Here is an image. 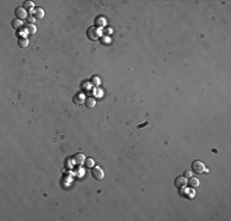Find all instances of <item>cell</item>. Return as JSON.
I'll list each match as a JSON object with an SVG mask.
<instances>
[{"label":"cell","mask_w":231,"mask_h":221,"mask_svg":"<svg viewBox=\"0 0 231 221\" xmlns=\"http://www.w3.org/2000/svg\"><path fill=\"white\" fill-rule=\"evenodd\" d=\"M85 165H86V167H90V168H92L94 166H95V160H94V158H86V161H85Z\"/></svg>","instance_id":"4fadbf2b"},{"label":"cell","mask_w":231,"mask_h":221,"mask_svg":"<svg viewBox=\"0 0 231 221\" xmlns=\"http://www.w3.org/2000/svg\"><path fill=\"white\" fill-rule=\"evenodd\" d=\"M85 106L87 107V108H94L95 106H96V98H94V97H87L86 100H85Z\"/></svg>","instance_id":"9c48e42d"},{"label":"cell","mask_w":231,"mask_h":221,"mask_svg":"<svg viewBox=\"0 0 231 221\" xmlns=\"http://www.w3.org/2000/svg\"><path fill=\"white\" fill-rule=\"evenodd\" d=\"M22 26H24V22L21 21V20H19V19H16V20H14V21H12V27H14L15 30L21 29Z\"/></svg>","instance_id":"30bf717a"},{"label":"cell","mask_w":231,"mask_h":221,"mask_svg":"<svg viewBox=\"0 0 231 221\" xmlns=\"http://www.w3.org/2000/svg\"><path fill=\"white\" fill-rule=\"evenodd\" d=\"M15 15L19 20H24V19H27V10H25L24 8H17L15 10Z\"/></svg>","instance_id":"5b68a950"},{"label":"cell","mask_w":231,"mask_h":221,"mask_svg":"<svg viewBox=\"0 0 231 221\" xmlns=\"http://www.w3.org/2000/svg\"><path fill=\"white\" fill-rule=\"evenodd\" d=\"M26 30L27 31H29L31 34H33L34 32H36L37 31V29H36V26H34V25H32V24H27L26 25Z\"/></svg>","instance_id":"8fae6325"},{"label":"cell","mask_w":231,"mask_h":221,"mask_svg":"<svg viewBox=\"0 0 231 221\" xmlns=\"http://www.w3.org/2000/svg\"><path fill=\"white\" fill-rule=\"evenodd\" d=\"M19 46L21 48H26L27 46H29V41H27V38H21L19 41Z\"/></svg>","instance_id":"7c38bea8"},{"label":"cell","mask_w":231,"mask_h":221,"mask_svg":"<svg viewBox=\"0 0 231 221\" xmlns=\"http://www.w3.org/2000/svg\"><path fill=\"white\" fill-rule=\"evenodd\" d=\"M85 161H86V157L84 154H75L74 155V162L76 165H85Z\"/></svg>","instance_id":"8992f818"},{"label":"cell","mask_w":231,"mask_h":221,"mask_svg":"<svg viewBox=\"0 0 231 221\" xmlns=\"http://www.w3.org/2000/svg\"><path fill=\"white\" fill-rule=\"evenodd\" d=\"M187 183L190 184L191 188H197V187H199V184H200L199 179H198L197 177H191V178L187 181Z\"/></svg>","instance_id":"ba28073f"},{"label":"cell","mask_w":231,"mask_h":221,"mask_svg":"<svg viewBox=\"0 0 231 221\" xmlns=\"http://www.w3.org/2000/svg\"><path fill=\"white\" fill-rule=\"evenodd\" d=\"M86 34H87V38L90 41H96V39L100 38V31L97 30L95 26L90 27V29L87 30V32H86Z\"/></svg>","instance_id":"7a4b0ae2"},{"label":"cell","mask_w":231,"mask_h":221,"mask_svg":"<svg viewBox=\"0 0 231 221\" xmlns=\"http://www.w3.org/2000/svg\"><path fill=\"white\" fill-rule=\"evenodd\" d=\"M186 178H191V177H193V171H187V172H185V175H183Z\"/></svg>","instance_id":"2e32d148"},{"label":"cell","mask_w":231,"mask_h":221,"mask_svg":"<svg viewBox=\"0 0 231 221\" xmlns=\"http://www.w3.org/2000/svg\"><path fill=\"white\" fill-rule=\"evenodd\" d=\"M207 170L204 162H202L200 160H197L192 163V171L195 172V173H203Z\"/></svg>","instance_id":"6da1fadb"},{"label":"cell","mask_w":231,"mask_h":221,"mask_svg":"<svg viewBox=\"0 0 231 221\" xmlns=\"http://www.w3.org/2000/svg\"><path fill=\"white\" fill-rule=\"evenodd\" d=\"M92 176L97 179V181H101V179H103V177H104V172L101 167H99V166H94L92 167Z\"/></svg>","instance_id":"277c9868"},{"label":"cell","mask_w":231,"mask_h":221,"mask_svg":"<svg viewBox=\"0 0 231 221\" xmlns=\"http://www.w3.org/2000/svg\"><path fill=\"white\" fill-rule=\"evenodd\" d=\"M27 22L33 25L34 22H36V19H34V16H29V17H27Z\"/></svg>","instance_id":"9a60e30c"},{"label":"cell","mask_w":231,"mask_h":221,"mask_svg":"<svg viewBox=\"0 0 231 221\" xmlns=\"http://www.w3.org/2000/svg\"><path fill=\"white\" fill-rule=\"evenodd\" d=\"M31 14H33V16H34V19H36V20H41V19L44 17V11H43V9H41V8H37V9L32 10Z\"/></svg>","instance_id":"52a82bcc"},{"label":"cell","mask_w":231,"mask_h":221,"mask_svg":"<svg viewBox=\"0 0 231 221\" xmlns=\"http://www.w3.org/2000/svg\"><path fill=\"white\" fill-rule=\"evenodd\" d=\"M24 9H25V10H31V11H32V9H33V3H32V1H25V3H24Z\"/></svg>","instance_id":"5bb4252c"},{"label":"cell","mask_w":231,"mask_h":221,"mask_svg":"<svg viewBox=\"0 0 231 221\" xmlns=\"http://www.w3.org/2000/svg\"><path fill=\"white\" fill-rule=\"evenodd\" d=\"M175 187L178 188V189H183L186 188L187 185V178L185 176H180V177H176V179H175Z\"/></svg>","instance_id":"3957f363"}]
</instances>
